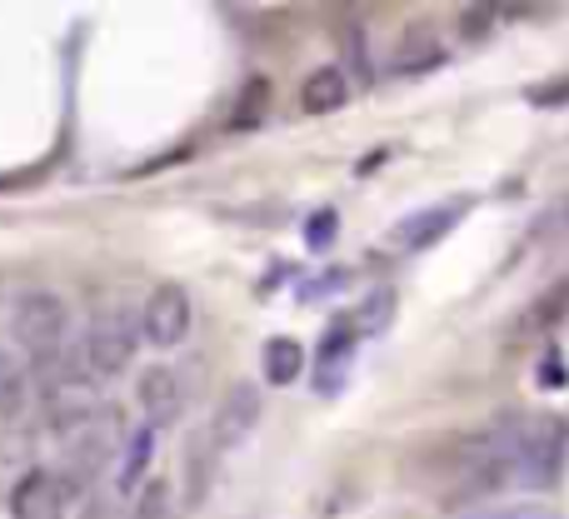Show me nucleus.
Listing matches in <instances>:
<instances>
[{
    "mask_svg": "<svg viewBox=\"0 0 569 519\" xmlns=\"http://www.w3.org/2000/svg\"><path fill=\"white\" fill-rule=\"evenodd\" d=\"M260 370H266L270 385H295L305 370V345L290 340V335H276V340H266V350H260Z\"/></svg>",
    "mask_w": 569,
    "mask_h": 519,
    "instance_id": "obj_11",
    "label": "nucleus"
},
{
    "mask_svg": "<svg viewBox=\"0 0 569 519\" xmlns=\"http://www.w3.org/2000/svg\"><path fill=\"white\" fill-rule=\"evenodd\" d=\"M345 100H350V80H345L340 66H320L305 76V86H300L305 116H330V110H340Z\"/></svg>",
    "mask_w": 569,
    "mask_h": 519,
    "instance_id": "obj_9",
    "label": "nucleus"
},
{
    "mask_svg": "<svg viewBox=\"0 0 569 519\" xmlns=\"http://www.w3.org/2000/svg\"><path fill=\"white\" fill-rule=\"evenodd\" d=\"M355 335H360V325H350V320L330 325V335H325L320 355H315V370H320V390L325 395L340 385V370L355 360Z\"/></svg>",
    "mask_w": 569,
    "mask_h": 519,
    "instance_id": "obj_10",
    "label": "nucleus"
},
{
    "mask_svg": "<svg viewBox=\"0 0 569 519\" xmlns=\"http://www.w3.org/2000/svg\"><path fill=\"white\" fill-rule=\"evenodd\" d=\"M10 335H16L30 370H50L60 360V350H66V305L50 290L20 295L16 315H10Z\"/></svg>",
    "mask_w": 569,
    "mask_h": 519,
    "instance_id": "obj_2",
    "label": "nucleus"
},
{
    "mask_svg": "<svg viewBox=\"0 0 569 519\" xmlns=\"http://www.w3.org/2000/svg\"><path fill=\"white\" fill-rule=\"evenodd\" d=\"M80 519H120V510H116V500H90Z\"/></svg>",
    "mask_w": 569,
    "mask_h": 519,
    "instance_id": "obj_20",
    "label": "nucleus"
},
{
    "mask_svg": "<svg viewBox=\"0 0 569 519\" xmlns=\"http://www.w3.org/2000/svg\"><path fill=\"white\" fill-rule=\"evenodd\" d=\"M216 450H220V445L210 440V435H206V440H196V445L186 450V500H190V505L206 500L210 470H216V460H210V455H216Z\"/></svg>",
    "mask_w": 569,
    "mask_h": 519,
    "instance_id": "obj_14",
    "label": "nucleus"
},
{
    "mask_svg": "<svg viewBox=\"0 0 569 519\" xmlns=\"http://www.w3.org/2000/svg\"><path fill=\"white\" fill-rule=\"evenodd\" d=\"M569 460V425L560 415H505L460 455V495L550 490Z\"/></svg>",
    "mask_w": 569,
    "mask_h": 519,
    "instance_id": "obj_1",
    "label": "nucleus"
},
{
    "mask_svg": "<svg viewBox=\"0 0 569 519\" xmlns=\"http://www.w3.org/2000/svg\"><path fill=\"white\" fill-rule=\"evenodd\" d=\"M140 330H146V340L160 345V350L180 345L190 335V295L180 290V285H156V290L146 295V305H140Z\"/></svg>",
    "mask_w": 569,
    "mask_h": 519,
    "instance_id": "obj_4",
    "label": "nucleus"
},
{
    "mask_svg": "<svg viewBox=\"0 0 569 519\" xmlns=\"http://www.w3.org/2000/svg\"><path fill=\"white\" fill-rule=\"evenodd\" d=\"M266 96H270V86H266V80H250V86H246V106H240L236 126H250V120H256V110L266 106Z\"/></svg>",
    "mask_w": 569,
    "mask_h": 519,
    "instance_id": "obj_19",
    "label": "nucleus"
},
{
    "mask_svg": "<svg viewBox=\"0 0 569 519\" xmlns=\"http://www.w3.org/2000/svg\"><path fill=\"white\" fill-rule=\"evenodd\" d=\"M140 405H146V425L150 430H160V425H176L180 420V380L176 370H150L146 380H140Z\"/></svg>",
    "mask_w": 569,
    "mask_h": 519,
    "instance_id": "obj_8",
    "label": "nucleus"
},
{
    "mask_svg": "<svg viewBox=\"0 0 569 519\" xmlns=\"http://www.w3.org/2000/svg\"><path fill=\"white\" fill-rule=\"evenodd\" d=\"M330 240H335V210H320V216H310V226H305V246L330 250Z\"/></svg>",
    "mask_w": 569,
    "mask_h": 519,
    "instance_id": "obj_17",
    "label": "nucleus"
},
{
    "mask_svg": "<svg viewBox=\"0 0 569 519\" xmlns=\"http://www.w3.org/2000/svg\"><path fill=\"white\" fill-rule=\"evenodd\" d=\"M170 490H166V480H150L146 490H140V505H136V515L130 519H166V510H170Z\"/></svg>",
    "mask_w": 569,
    "mask_h": 519,
    "instance_id": "obj_16",
    "label": "nucleus"
},
{
    "mask_svg": "<svg viewBox=\"0 0 569 519\" xmlns=\"http://www.w3.org/2000/svg\"><path fill=\"white\" fill-rule=\"evenodd\" d=\"M260 425V390L250 380H236L226 390V400H220L216 410V425H210V440L220 445V450H230V445H240L250 430Z\"/></svg>",
    "mask_w": 569,
    "mask_h": 519,
    "instance_id": "obj_5",
    "label": "nucleus"
},
{
    "mask_svg": "<svg viewBox=\"0 0 569 519\" xmlns=\"http://www.w3.org/2000/svg\"><path fill=\"white\" fill-rule=\"evenodd\" d=\"M140 340H146V330H140V320L126 310V305H100V310L90 315V330H86V365H90V375L110 380V375L130 370Z\"/></svg>",
    "mask_w": 569,
    "mask_h": 519,
    "instance_id": "obj_3",
    "label": "nucleus"
},
{
    "mask_svg": "<svg viewBox=\"0 0 569 519\" xmlns=\"http://www.w3.org/2000/svg\"><path fill=\"white\" fill-rule=\"evenodd\" d=\"M440 60H445V50L435 46L425 30H415V36L390 56V76H420V70H435Z\"/></svg>",
    "mask_w": 569,
    "mask_h": 519,
    "instance_id": "obj_13",
    "label": "nucleus"
},
{
    "mask_svg": "<svg viewBox=\"0 0 569 519\" xmlns=\"http://www.w3.org/2000/svg\"><path fill=\"white\" fill-rule=\"evenodd\" d=\"M390 320H395V295H390V290H375V295H370V305L360 310V320H355V325L375 335V330H385Z\"/></svg>",
    "mask_w": 569,
    "mask_h": 519,
    "instance_id": "obj_15",
    "label": "nucleus"
},
{
    "mask_svg": "<svg viewBox=\"0 0 569 519\" xmlns=\"http://www.w3.org/2000/svg\"><path fill=\"white\" fill-rule=\"evenodd\" d=\"M150 455H156V430H150V425H140V430L130 435L126 455H120V470H116V490L120 495L140 490V480H146V470H150Z\"/></svg>",
    "mask_w": 569,
    "mask_h": 519,
    "instance_id": "obj_12",
    "label": "nucleus"
},
{
    "mask_svg": "<svg viewBox=\"0 0 569 519\" xmlns=\"http://www.w3.org/2000/svg\"><path fill=\"white\" fill-rule=\"evenodd\" d=\"M66 480L50 470H30L26 480L10 490V515L16 519H66Z\"/></svg>",
    "mask_w": 569,
    "mask_h": 519,
    "instance_id": "obj_6",
    "label": "nucleus"
},
{
    "mask_svg": "<svg viewBox=\"0 0 569 519\" xmlns=\"http://www.w3.org/2000/svg\"><path fill=\"white\" fill-rule=\"evenodd\" d=\"M465 216V200H450V206H435V210H420V216H410L400 230H395V246L400 250H430L440 236H450L455 226H460Z\"/></svg>",
    "mask_w": 569,
    "mask_h": 519,
    "instance_id": "obj_7",
    "label": "nucleus"
},
{
    "mask_svg": "<svg viewBox=\"0 0 569 519\" xmlns=\"http://www.w3.org/2000/svg\"><path fill=\"white\" fill-rule=\"evenodd\" d=\"M470 519H560V515L545 510V505H500V510H480Z\"/></svg>",
    "mask_w": 569,
    "mask_h": 519,
    "instance_id": "obj_18",
    "label": "nucleus"
}]
</instances>
